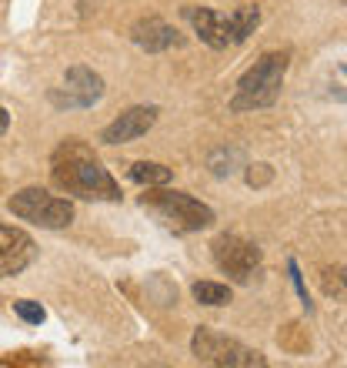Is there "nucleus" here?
<instances>
[{
    "label": "nucleus",
    "mask_w": 347,
    "mask_h": 368,
    "mask_svg": "<svg viewBox=\"0 0 347 368\" xmlns=\"http://www.w3.org/2000/svg\"><path fill=\"white\" fill-rule=\"evenodd\" d=\"M131 40H134L140 51L147 54H160V51H171V47H180V34L174 30L167 20L160 17H144L131 27Z\"/></svg>",
    "instance_id": "obj_10"
},
{
    "label": "nucleus",
    "mask_w": 347,
    "mask_h": 368,
    "mask_svg": "<svg viewBox=\"0 0 347 368\" xmlns=\"http://www.w3.org/2000/svg\"><path fill=\"white\" fill-rule=\"evenodd\" d=\"M50 175H54V184L60 191L84 198V201H117L120 198V188L111 177V171L97 161L94 151L84 141H77V137L64 141L54 151Z\"/></svg>",
    "instance_id": "obj_1"
},
{
    "label": "nucleus",
    "mask_w": 347,
    "mask_h": 368,
    "mask_svg": "<svg viewBox=\"0 0 347 368\" xmlns=\"http://www.w3.org/2000/svg\"><path fill=\"white\" fill-rule=\"evenodd\" d=\"M104 97V78L91 71V67H67L64 74V87L50 91V100L57 107H67V111H84V107H94L97 100Z\"/></svg>",
    "instance_id": "obj_7"
},
{
    "label": "nucleus",
    "mask_w": 347,
    "mask_h": 368,
    "mask_svg": "<svg viewBox=\"0 0 347 368\" xmlns=\"http://www.w3.org/2000/svg\"><path fill=\"white\" fill-rule=\"evenodd\" d=\"M187 20L194 24V30L200 34V40L214 47V51H224L231 47V27H227V17L217 14L211 7H187Z\"/></svg>",
    "instance_id": "obj_11"
},
{
    "label": "nucleus",
    "mask_w": 347,
    "mask_h": 368,
    "mask_svg": "<svg viewBox=\"0 0 347 368\" xmlns=\"http://www.w3.org/2000/svg\"><path fill=\"white\" fill-rule=\"evenodd\" d=\"M191 351L197 362L204 365H217V368H264L268 358L261 351L241 345L237 338L227 335H217L211 328H197L191 338Z\"/></svg>",
    "instance_id": "obj_4"
},
{
    "label": "nucleus",
    "mask_w": 347,
    "mask_h": 368,
    "mask_svg": "<svg viewBox=\"0 0 347 368\" xmlns=\"http://www.w3.org/2000/svg\"><path fill=\"white\" fill-rule=\"evenodd\" d=\"M7 208H10V214L20 218V221H30V225L50 228V231L67 228V225L74 221V204H71L67 198H57V194L44 191V188H24V191H17L7 201Z\"/></svg>",
    "instance_id": "obj_5"
},
{
    "label": "nucleus",
    "mask_w": 347,
    "mask_h": 368,
    "mask_svg": "<svg viewBox=\"0 0 347 368\" xmlns=\"http://www.w3.org/2000/svg\"><path fill=\"white\" fill-rule=\"evenodd\" d=\"M157 114H160V111H157L154 104L131 107V111H124L117 121H111V124L100 131V141H104V144H127V141H137V137H144L157 124Z\"/></svg>",
    "instance_id": "obj_8"
},
{
    "label": "nucleus",
    "mask_w": 347,
    "mask_h": 368,
    "mask_svg": "<svg viewBox=\"0 0 347 368\" xmlns=\"http://www.w3.org/2000/svg\"><path fill=\"white\" fill-rule=\"evenodd\" d=\"M321 288H324L328 298L347 301V265L344 268H324V272H321Z\"/></svg>",
    "instance_id": "obj_15"
},
{
    "label": "nucleus",
    "mask_w": 347,
    "mask_h": 368,
    "mask_svg": "<svg viewBox=\"0 0 347 368\" xmlns=\"http://www.w3.org/2000/svg\"><path fill=\"white\" fill-rule=\"evenodd\" d=\"M7 128H10V114H7V107H0V137L7 134Z\"/></svg>",
    "instance_id": "obj_19"
},
{
    "label": "nucleus",
    "mask_w": 347,
    "mask_h": 368,
    "mask_svg": "<svg viewBox=\"0 0 347 368\" xmlns=\"http://www.w3.org/2000/svg\"><path fill=\"white\" fill-rule=\"evenodd\" d=\"M288 272H290V278H294V288H297V295H301V301H304V308L310 311L308 288H304V281H301V272H297V261H288Z\"/></svg>",
    "instance_id": "obj_18"
},
{
    "label": "nucleus",
    "mask_w": 347,
    "mask_h": 368,
    "mask_svg": "<svg viewBox=\"0 0 347 368\" xmlns=\"http://www.w3.org/2000/svg\"><path fill=\"white\" fill-rule=\"evenodd\" d=\"M288 54L284 51H270L254 64L244 78L237 80V94L231 97V111L244 114V111H261L270 107L281 97V84L288 74Z\"/></svg>",
    "instance_id": "obj_2"
},
{
    "label": "nucleus",
    "mask_w": 347,
    "mask_h": 368,
    "mask_svg": "<svg viewBox=\"0 0 347 368\" xmlns=\"http://www.w3.org/2000/svg\"><path fill=\"white\" fill-rule=\"evenodd\" d=\"M14 315H17V318H24L27 325H40V322L47 318V311L40 308V301H27V298L14 301Z\"/></svg>",
    "instance_id": "obj_16"
},
{
    "label": "nucleus",
    "mask_w": 347,
    "mask_h": 368,
    "mask_svg": "<svg viewBox=\"0 0 347 368\" xmlns=\"http://www.w3.org/2000/svg\"><path fill=\"white\" fill-rule=\"evenodd\" d=\"M268 181H270V164H251L247 184H251V188H261V184H268Z\"/></svg>",
    "instance_id": "obj_17"
},
{
    "label": "nucleus",
    "mask_w": 347,
    "mask_h": 368,
    "mask_svg": "<svg viewBox=\"0 0 347 368\" xmlns=\"http://www.w3.org/2000/svg\"><path fill=\"white\" fill-rule=\"evenodd\" d=\"M257 24H261V10H257V7H241V10H234L231 17H227V27H231V40H234V44L247 40L254 30H257Z\"/></svg>",
    "instance_id": "obj_12"
},
{
    "label": "nucleus",
    "mask_w": 347,
    "mask_h": 368,
    "mask_svg": "<svg viewBox=\"0 0 347 368\" xmlns=\"http://www.w3.org/2000/svg\"><path fill=\"white\" fill-rule=\"evenodd\" d=\"M34 238L24 234L20 228H7L0 225V278H14L20 274L30 261H34Z\"/></svg>",
    "instance_id": "obj_9"
},
{
    "label": "nucleus",
    "mask_w": 347,
    "mask_h": 368,
    "mask_svg": "<svg viewBox=\"0 0 347 368\" xmlns=\"http://www.w3.org/2000/svg\"><path fill=\"white\" fill-rule=\"evenodd\" d=\"M191 295L200 301V305H211V308H221L231 301V288L221 285V281H197L191 288Z\"/></svg>",
    "instance_id": "obj_14"
},
{
    "label": "nucleus",
    "mask_w": 347,
    "mask_h": 368,
    "mask_svg": "<svg viewBox=\"0 0 347 368\" xmlns=\"http://www.w3.org/2000/svg\"><path fill=\"white\" fill-rule=\"evenodd\" d=\"M131 181L147 184V188H160V184L171 181V168H164L157 161H137V164H131Z\"/></svg>",
    "instance_id": "obj_13"
},
{
    "label": "nucleus",
    "mask_w": 347,
    "mask_h": 368,
    "mask_svg": "<svg viewBox=\"0 0 347 368\" xmlns=\"http://www.w3.org/2000/svg\"><path fill=\"white\" fill-rule=\"evenodd\" d=\"M140 204L151 214H157L174 231H200V228L214 225L211 208L184 191H147L140 198Z\"/></svg>",
    "instance_id": "obj_3"
},
{
    "label": "nucleus",
    "mask_w": 347,
    "mask_h": 368,
    "mask_svg": "<svg viewBox=\"0 0 347 368\" xmlns=\"http://www.w3.org/2000/svg\"><path fill=\"white\" fill-rule=\"evenodd\" d=\"M211 254H214V265L227 278L241 281V285H247L254 274H257V268H261V248L254 241H244L241 234H221V238H214Z\"/></svg>",
    "instance_id": "obj_6"
}]
</instances>
